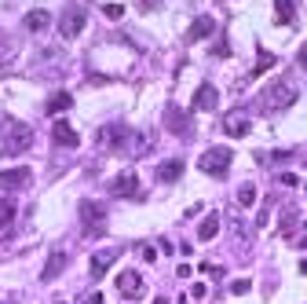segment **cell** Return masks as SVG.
<instances>
[{
	"instance_id": "obj_29",
	"label": "cell",
	"mask_w": 307,
	"mask_h": 304,
	"mask_svg": "<svg viewBox=\"0 0 307 304\" xmlns=\"http://www.w3.org/2000/svg\"><path fill=\"white\" fill-rule=\"evenodd\" d=\"M102 15H106V18H121L125 7H121V4H102Z\"/></svg>"
},
{
	"instance_id": "obj_3",
	"label": "cell",
	"mask_w": 307,
	"mask_h": 304,
	"mask_svg": "<svg viewBox=\"0 0 307 304\" xmlns=\"http://www.w3.org/2000/svg\"><path fill=\"white\" fill-rule=\"evenodd\" d=\"M230 147H209V151L198 158V169L205 172V176H227V169H230Z\"/></svg>"
},
{
	"instance_id": "obj_14",
	"label": "cell",
	"mask_w": 307,
	"mask_h": 304,
	"mask_svg": "<svg viewBox=\"0 0 307 304\" xmlns=\"http://www.w3.org/2000/svg\"><path fill=\"white\" fill-rule=\"evenodd\" d=\"M212 33H216V18L212 15H198L190 22V30H187V41L198 44V41H205V37H212Z\"/></svg>"
},
{
	"instance_id": "obj_18",
	"label": "cell",
	"mask_w": 307,
	"mask_h": 304,
	"mask_svg": "<svg viewBox=\"0 0 307 304\" xmlns=\"http://www.w3.org/2000/svg\"><path fill=\"white\" fill-rule=\"evenodd\" d=\"M15 220V198L11 195H0V231H7Z\"/></svg>"
},
{
	"instance_id": "obj_13",
	"label": "cell",
	"mask_w": 307,
	"mask_h": 304,
	"mask_svg": "<svg viewBox=\"0 0 307 304\" xmlns=\"http://www.w3.org/2000/svg\"><path fill=\"white\" fill-rule=\"evenodd\" d=\"M216 106H219V92L212 85H201L198 92H194V110H198V114H212Z\"/></svg>"
},
{
	"instance_id": "obj_16",
	"label": "cell",
	"mask_w": 307,
	"mask_h": 304,
	"mask_svg": "<svg viewBox=\"0 0 307 304\" xmlns=\"http://www.w3.org/2000/svg\"><path fill=\"white\" fill-rule=\"evenodd\" d=\"M183 176V158H169L161 161V169H157V183H175Z\"/></svg>"
},
{
	"instance_id": "obj_4",
	"label": "cell",
	"mask_w": 307,
	"mask_h": 304,
	"mask_svg": "<svg viewBox=\"0 0 307 304\" xmlns=\"http://www.w3.org/2000/svg\"><path fill=\"white\" fill-rule=\"evenodd\" d=\"M85 22H88V11H81V7H70V11L59 18V33H62V41H77L81 30H85Z\"/></svg>"
},
{
	"instance_id": "obj_26",
	"label": "cell",
	"mask_w": 307,
	"mask_h": 304,
	"mask_svg": "<svg viewBox=\"0 0 307 304\" xmlns=\"http://www.w3.org/2000/svg\"><path fill=\"white\" fill-rule=\"evenodd\" d=\"M267 66H274V55L271 51H260V59H256V70H253V77H260Z\"/></svg>"
},
{
	"instance_id": "obj_38",
	"label": "cell",
	"mask_w": 307,
	"mask_h": 304,
	"mask_svg": "<svg viewBox=\"0 0 307 304\" xmlns=\"http://www.w3.org/2000/svg\"><path fill=\"white\" fill-rule=\"evenodd\" d=\"M304 191H307V183H304Z\"/></svg>"
},
{
	"instance_id": "obj_24",
	"label": "cell",
	"mask_w": 307,
	"mask_h": 304,
	"mask_svg": "<svg viewBox=\"0 0 307 304\" xmlns=\"http://www.w3.org/2000/svg\"><path fill=\"white\" fill-rule=\"evenodd\" d=\"M282 161H293V151H274V154H260V165H282Z\"/></svg>"
},
{
	"instance_id": "obj_17",
	"label": "cell",
	"mask_w": 307,
	"mask_h": 304,
	"mask_svg": "<svg viewBox=\"0 0 307 304\" xmlns=\"http://www.w3.org/2000/svg\"><path fill=\"white\" fill-rule=\"evenodd\" d=\"M62 268H66V253L51 250V253H48V264H44V271H41V279H44V282L59 279V271H62Z\"/></svg>"
},
{
	"instance_id": "obj_28",
	"label": "cell",
	"mask_w": 307,
	"mask_h": 304,
	"mask_svg": "<svg viewBox=\"0 0 307 304\" xmlns=\"http://www.w3.org/2000/svg\"><path fill=\"white\" fill-rule=\"evenodd\" d=\"M249 290H253V282H249V279H234V282H230V293H238V297H241V293H249Z\"/></svg>"
},
{
	"instance_id": "obj_37",
	"label": "cell",
	"mask_w": 307,
	"mask_h": 304,
	"mask_svg": "<svg viewBox=\"0 0 307 304\" xmlns=\"http://www.w3.org/2000/svg\"><path fill=\"white\" fill-rule=\"evenodd\" d=\"M55 304H66V301H55Z\"/></svg>"
},
{
	"instance_id": "obj_34",
	"label": "cell",
	"mask_w": 307,
	"mask_h": 304,
	"mask_svg": "<svg viewBox=\"0 0 307 304\" xmlns=\"http://www.w3.org/2000/svg\"><path fill=\"white\" fill-rule=\"evenodd\" d=\"M85 304H102V297H99V293H91V297H85Z\"/></svg>"
},
{
	"instance_id": "obj_6",
	"label": "cell",
	"mask_w": 307,
	"mask_h": 304,
	"mask_svg": "<svg viewBox=\"0 0 307 304\" xmlns=\"http://www.w3.org/2000/svg\"><path fill=\"white\" fill-rule=\"evenodd\" d=\"M117 256H121V246L95 250V253H91V268H88V275H91V279H102V275L110 271V264H117Z\"/></svg>"
},
{
	"instance_id": "obj_23",
	"label": "cell",
	"mask_w": 307,
	"mask_h": 304,
	"mask_svg": "<svg viewBox=\"0 0 307 304\" xmlns=\"http://www.w3.org/2000/svg\"><path fill=\"white\" fill-rule=\"evenodd\" d=\"M256 187H253V183H241V187H238V205L241 209H249V205H256Z\"/></svg>"
},
{
	"instance_id": "obj_31",
	"label": "cell",
	"mask_w": 307,
	"mask_h": 304,
	"mask_svg": "<svg viewBox=\"0 0 307 304\" xmlns=\"http://www.w3.org/2000/svg\"><path fill=\"white\" fill-rule=\"evenodd\" d=\"M205 293H209V286H205V282H194V286H190V297H194V301H201Z\"/></svg>"
},
{
	"instance_id": "obj_20",
	"label": "cell",
	"mask_w": 307,
	"mask_h": 304,
	"mask_svg": "<svg viewBox=\"0 0 307 304\" xmlns=\"http://www.w3.org/2000/svg\"><path fill=\"white\" fill-rule=\"evenodd\" d=\"M274 18H278V22H282V26H289V22H296V4H293V0H274Z\"/></svg>"
},
{
	"instance_id": "obj_1",
	"label": "cell",
	"mask_w": 307,
	"mask_h": 304,
	"mask_svg": "<svg viewBox=\"0 0 307 304\" xmlns=\"http://www.w3.org/2000/svg\"><path fill=\"white\" fill-rule=\"evenodd\" d=\"M33 147V128L18 117H4L0 121V154L4 158H18Z\"/></svg>"
},
{
	"instance_id": "obj_2",
	"label": "cell",
	"mask_w": 307,
	"mask_h": 304,
	"mask_svg": "<svg viewBox=\"0 0 307 304\" xmlns=\"http://www.w3.org/2000/svg\"><path fill=\"white\" fill-rule=\"evenodd\" d=\"M293 99H296V88L289 85V81H271L263 92H260V110H267V114H278V110H285V106H293Z\"/></svg>"
},
{
	"instance_id": "obj_8",
	"label": "cell",
	"mask_w": 307,
	"mask_h": 304,
	"mask_svg": "<svg viewBox=\"0 0 307 304\" xmlns=\"http://www.w3.org/2000/svg\"><path fill=\"white\" fill-rule=\"evenodd\" d=\"M30 183H33V172L26 169V165L22 169H4L0 172V191H22V187H30Z\"/></svg>"
},
{
	"instance_id": "obj_33",
	"label": "cell",
	"mask_w": 307,
	"mask_h": 304,
	"mask_svg": "<svg viewBox=\"0 0 307 304\" xmlns=\"http://www.w3.org/2000/svg\"><path fill=\"white\" fill-rule=\"evenodd\" d=\"M139 4H143V11H157V7H161L165 0H139Z\"/></svg>"
},
{
	"instance_id": "obj_15",
	"label": "cell",
	"mask_w": 307,
	"mask_h": 304,
	"mask_svg": "<svg viewBox=\"0 0 307 304\" xmlns=\"http://www.w3.org/2000/svg\"><path fill=\"white\" fill-rule=\"evenodd\" d=\"M139 176H135V172L132 169H128V172H121V176L114 180V195H121V198H139Z\"/></svg>"
},
{
	"instance_id": "obj_32",
	"label": "cell",
	"mask_w": 307,
	"mask_h": 304,
	"mask_svg": "<svg viewBox=\"0 0 307 304\" xmlns=\"http://www.w3.org/2000/svg\"><path fill=\"white\" fill-rule=\"evenodd\" d=\"M296 62H300V70H307V41L300 44V51H296Z\"/></svg>"
},
{
	"instance_id": "obj_7",
	"label": "cell",
	"mask_w": 307,
	"mask_h": 304,
	"mask_svg": "<svg viewBox=\"0 0 307 304\" xmlns=\"http://www.w3.org/2000/svg\"><path fill=\"white\" fill-rule=\"evenodd\" d=\"M117 293L128 297V301H139L143 297V275L139 271H121L117 275Z\"/></svg>"
},
{
	"instance_id": "obj_12",
	"label": "cell",
	"mask_w": 307,
	"mask_h": 304,
	"mask_svg": "<svg viewBox=\"0 0 307 304\" xmlns=\"http://www.w3.org/2000/svg\"><path fill=\"white\" fill-rule=\"evenodd\" d=\"M51 140H55V147H66V151H73V147L81 143V136H77V128H73L70 121H55V125H51Z\"/></svg>"
},
{
	"instance_id": "obj_19",
	"label": "cell",
	"mask_w": 307,
	"mask_h": 304,
	"mask_svg": "<svg viewBox=\"0 0 307 304\" xmlns=\"http://www.w3.org/2000/svg\"><path fill=\"white\" fill-rule=\"evenodd\" d=\"M48 26H51V15H48V11H30V15H26V30L44 33Z\"/></svg>"
},
{
	"instance_id": "obj_10",
	"label": "cell",
	"mask_w": 307,
	"mask_h": 304,
	"mask_svg": "<svg viewBox=\"0 0 307 304\" xmlns=\"http://www.w3.org/2000/svg\"><path fill=\"white\" fill-rule=\"evenodd\" d=\"M165 125H169V132H172V136H179V140H190V136H194V128H190V121H187V114H183V110H175V106L165 110Z\"/></svg>"
},
{
	"instance_id": "obj_36",
	"label": "cell",
	"mask_w": 307,
	"mask_h": 304,
	"mask_svg": "<svg viewBox=\"0 0 307 304\" xmlns=\"http://www.w3.org/2000/svg\"><path fill=\"white\" fill-rule=\"evenodd\" d=\"M300 271H304V275H307V260H304V264H300Z\"/></svg>"
},
{
	"instance_id": "obj_22",
	"label": "cell",
	"mask_w": 307,
	"mask_h": 304,
	"mask_svg": "<svg viewBox=\"0 0 307 304\" xmlns=\"http://www.w3.org/2000/svg\"><path fill=\"white\" fill-rule=\"evenodd\" d=\"M216 235H219V220L216 216H205L201 227H198V238H201V242H212Z\"/></svg>"
},
{
	"instance_id": "obj_11",
	"label": "cell",
	"mask_w": 307,
	"mask_h": 304,
	"mask_svg": "<svg viewBox=\"0 0 307 304\" xmlns=\"http://www.w3.org/2000/svg\"><path fill=\"white\" fill-rule=\"evenodd\" d=\"M249 128H253V117L245 114V110H238V114H227L223 117V132L241 140V136H249Z\"/></svg>"
},
{
	"instance_id": "obj_27",
	"label": "cell",
	"mask_w": 307,
	"mask_h": 304,
	"mask_svg": "<svg viewBox=\"0 0 307 304\" xmlns=\"http://www.w3.org/2000/svg\"><path fill=\"white\" fill-rule=\"evenodd\" d=\"M278 183L282 187H300V176L296 172H278Z\"/></svg>"
},
{
	"instance_id": "obj_25",
	"label": "cell",
	"mask_w": 307,
	"mask_h": 304,
	"mask_svg": "<svg viewBox=\"0 0 307 304\" xmlns=\"http://www.w3.org/2000/svg\"><path fill=\"white\" fill-rule=\"evenodd\" d=\"M15 55V44H11V37L7 33H0V62H7Z\"/></svg>"
},
{
	"instance_id": "obj_9",
	"label": "cell",
	"mask_w": 307,
	"mask_h": 304,
	"mask_svg": "<svg viewBox=\"0 0 307 304\" xmlns=\"http://www.w3.org/2000/svg\"><path fill=\"white\" fill-rule=\"evenodd\" d=\"M81 220H85V227H91V231H102V224H106V205H102V202H81Z\"/></svg>"
},
{
	"instance_id": "obj_5",
	"label": "cell",
	"mask_w": 307,
	"mask_h": 304,
	"mask_svg": "<svg viewBox=\"0 0 307 304\" xmlns=\"http://www.w3.org/2000/svg\"><path fill=\"white\" fill-rule=\"evenodd\" d=\"M95 143L102 147V151H121V147L128 143V128L125 125H102L99 136H95Z\"/></svg>"
},
{
	"instance_id": "obj_21",
	"label": "cell",
	"mask_w": 307,
	"mask_h": 304,
	"mask_svg": "<svg viewBox=\"0 0 307 304\" xmlns=\"http://www.w3.org/2000/svg\"><path fill=\"white\" fill-rule=\"evenodd\" d=\"M73 106V96L70 92H55V96L48 99V114H62V110Z\"/></svg>"
},
{
	"instance_id": "obj_35",
	"label": "cell",
	"mask_w": 307,
	"mask_h": 304,
	"mask_svg": "<svg viewBox=\"0 0 307 304\" xmlns=\"http://www.w3.org/2000/svg\"><path fill=\"white\" fill-rule=\"evenodd\" d=\"M154 304H169V297H157V301H154Z\"/></svg>"
},
{
	"instance_id": "obj_30",
	"label": "cell",
	"mask_w": 307,
	"mask_h": 304,
	"mask_svg": "<svg viewBox=\"0 0 307 304\" xmlns=\"http://www.w3.org/2000/svg\"><path fill=\"white\" fill-rule=\"evenodd\" d=\"M201 275H212V279H219V275H227L219 268V264H201Z\"/></svg>"
}]
</instances>
